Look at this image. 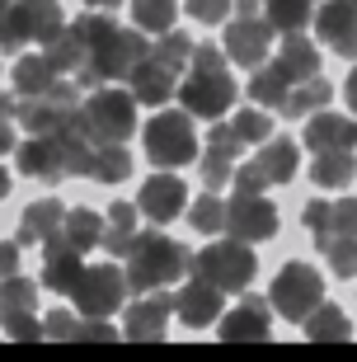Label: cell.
Segmentation results:
<instances>
[{
  "instance_id": "cell-28",
  "label": "cell",
  "mask_w": 357,
  "mask_h": 362,
  "mask_svg": "<svg viewBox=\"0 0 357 362\" xmlns=\"http://www.w3.org/2000/svg\"><path fill=\"white\" fill-rule=\"evenodd\" d=\"M353 175H357L353 151H315V160H310V184L315 188H348Z\"/></svg>"
},
{
  "instance_id": "cell-31",
  "label": "cell",
  "mask_w": 357,
  "mask_h": 362,
  "mask_svg": "<svg viewBox=\"0 0 357 362\" xmlns=\"http://www.w3.org/2000/svg\"><path fill=\"white\" fill-rule=\"evenodd\" d=\"M334 99V85L324 81V76H310V81H296L287 94V104H282V113L287 118H310L315 108H324Z\"/></svg>"
},
{
  "instance_id": "cell-50",
  "label": "cell",
  "mask_w": 357,
  "mask_h": 362,
  "mask_svg": "<svg viewBox=\"0 0 357 362\" xmlns=\"http://www.w3.org/2000/svg\"><path fill=\"white\" fill-rule=\"evenodd\" d=\"M344 94H348V108L357 113V66L348 71V85H344Z\"/></svg>"
},
{
  "instance_id": "cell-10",
  "label": "cell",
  "mask_w": 357,
  "mask_h": 362,
  "mask_svg": "<svg viewBox=\"0 0 357 362\" xmlns=\"http://www.w3.org/2000/svg\"><path fill=\"white\" fill-rule=\"evenodd\" d=\"M76 306L80 315H113V310H122V296H127V273L118 269V264H90V269L80 273L76 282Z\"/></svg>"
},
{
  "instance_id": "cell-27",
  "label": "cell",
  "mask_w": 357,
  "mask_h": 362,
  "mask_svg": "<svg viewBox=\"0 0 357 362\" xmlns=\"http://www.w3.org/2000/svg\"><path fill=\"white\" fill-rule=\"evenodd\" d=\"M57 81H62V71H57V62L47 52L19 57V62H14V94H19V99H33V94L52 90Z\"/></svg>"
},
{
  "instance_id": "cell-16",
  "label": "cell",
  "mask_w": 357,
  "mask_h": 362,
  "mask_svg": "<svg viewBox=\"0 0 357 362\" xmlns=\"http://www.w3.org/2000/svg\"><path fill=\"white\" fill-rule=\"evenodd\" d=\"M301 221L315 235V245L334 240V235H357V198H334V202L315 198L301 207Z\"/></svg>"
},
{
  "instance_id": "cell-21",
  "label": "cell",
  "mask_w": 357,
  "mask_h": 362,
  "mask_svg": "<svg viewBox=\"0 0 357 362\" xmlns=\"http://www.w3.org/2000/svg\"><path fill=\"white\" fill-rule=\"evenodd\" d=\"M305 146L310 151H353L357 146V118L315 108L310 122H305Z\"/></svg>"
},
{
  "instance_id": "cell-30",
  "label": "cell",
  "mask_w": 357,
  "mask_h": 362,
  "mask_svg": "<svg viewBox=\"0 0 357 362\" xmlns=\"http://www.w3.org/2000/svg\"><path fill=\"white\" fill-rule=\"evenodd\" d=\"M278 62L291 71V81H310V76H320V52H315V42L305 38L301 28H291L287 38H282V57Z\"/></svg>"
},
{
  "instance_id": "cell-1",
  "label": "cell",
  "mask_w": 357,
  "mask_h": 362,
  "mask_svg": "<svg viewBox=\"0 0 357 362\" xmlns=\"http://www.w3.org/2000/svg\"><path fill=\"white\" fill-rule=\"evenodd\" d=\"M71 28H76L80 47H85V62L76 66L80 90H94V85H104V81L132 76V66L151 52V38H141V28H122L118 19H108L104 10L80 14Z\"/></svg>"
},
{
  "instance_id": "cell-36",
  "label": "cell",
  "mask_w": 357,
  "mask_h": 362,
  "mask_svg": "<svg viewBox=\"0 0 357 362\" xmlns=\"http://www.w3.org/2000/svg\"><path fill=\"white\" fill-rule=\"evenodd\" d=\"M198 175H202V184H207V188H226V184H230V175H235V156L207 141V146L198 151Z\"/></svg>"
},
{
  "instance_id": "cell-5",
  "label": "cell",
  "mask_w": 357,
  "mask_h": 362,
  "mask_svg": "<svg viewBox=\"0 0 357 362\" xmlns=\"http://www.w3.org/2000/svg\"><path fill=\"white\" fill-rule=\"evenodd\" d=\"M136 94L113 90V85H94V94L80 104V118L99 141H127L136 132Z\"/></svg>"
},
{
  "instance_id": "cell-12",
  "label": "cell",
  "mask_w": 357,
  "mask_h": 362,
  "mask_svg": "<svg viewBox=\"0 0 357 362\" xmlns=\"http://www.w3.org/2000/svg\"><path fill=\"white\" fill-rule=\"evenodd\" d=\"M268 47H273V24L259 19V14H235V24L226 28V62H235V66H259L268 62Z\"/></svg>"
},
{
  "instance_id": "cell-53",
  "label": "cell",
  "mask_w": 357,
  "mask_h": 362,
  "mask_svg": "<svg viewBox=\"0 0 357 362\" xmlns=\"http://www.w3.org/2000/svg\"><path fill=\"white\" fill-rule=\"evenodd\" d=\"M0 198H10V170L0 165Z\"/></svg>"
},
{
  "instance_id": "cell-24",
  "label": "cell",
  "mask_w": 357,
  "mask_h": 362,
  "mask_svg": "<svg viewBox=\"0 0 357 362\" xmlns=\"http://www.w3.org/2000/svg\"><path fill=\"white\" fill-rule=\"evenodd\" d=\"M57 141H62V156H66V175H90L94 156H99V136L85 127L80 113L62 127V132H57Z\"/></svg>"
},
{
  "instance_id": "cell-11",
  "label": "cell",
  "mask_w": 357,
  "mask_h": 362,
  "mask_svg": "<svg viewBox=\"0 0 357 362\" xmlns=\"http://www.w3.org/2000/svg\"><path fill=\"white\" fill-rule=\"evenodd\" d=\"M226 230L235 240L254 245V240H273L278 235V207L264 198V193H240L226 202Z\"/></svg>"
},
{
  "instance_id": "cell-41",
  "label": "cell",
  "mask_w": 357,
  "mask_h": 362,
  "mask_svg": "<svg viewBox=\"0 0 357 362\" xmlns=\"http://www.w3.org/2000/svg\"><path fill=\"white\" fill-rule=\"evenodd\" d=\"M188 221H193L202 235H216V230H226V202L216 198V193H202V198L188 207Z\"/></svg>"
},
{
  "instance_id": "cell-54",
  "label": "cell",
  "mask_w": 357,
  "mask_h": 362,
  "mask_svg": "<svg viewBox=\"0 0 357 362\" xmlns=\"http://www.w3.org/2000/svg\"><path fill=\"white\" fill-rule=\"evenodd\" d=\"M90 10H113V5H122V0H85Z\"/></svg>"
},
{
  "instance_id": "cell-42",
  "label": "cell",
  "mask_w": 357,
  "mask_h": 362,
  "mask_svg": "<svg viewBox=\"0 0 357 362\" xmlns=\"http://www.w3.org/2000/svg\"><path fill=\"white\" fill-rule=\"evenodd\" d=\"M47 57L57 62V71H76L80 62H85V47H80V38H76V28H62L52 42H47Z\"/></svg>"
},
{
  "instance_id": "cell-20",
  "label": "cell",
  "mask_w": 357,
  "mask_h": 362,
  "mask_svg": "<svg viewBox=\"0 0 357 362\" xmlns=\"http://www.w3.org/2000/svg\"><path fill=\"white\" fill-rule=\"evenodd\" d=\"M80 273H85V255L71 250L62 235L42 245V282H47V292L71 296V292H76V282H80Z\"/></svg>"
},
{
  "instance_id": "cell-34",
  "label": "cell",
  "mask_w": 357,
  "mask_h": 362,
  "mask_svg": "<svg viewBox=\"0 0 357 362\" xmlns=\"http://www.w3.org/2000/svg\"><path fill=\"white\" fill-rule=\"evenodd\" d=\"M301 325H305V339H348V334H353L348 315L334 306V301H320V306L310 310Z\"/></svg>"
},
{
  "instance_id": "cell-39",
  "label": "cell",
  "mask_w": 357,
  "mask_h": 362,
  "mask_svg": "<svg viewBox=\"0 0 357 362\" xmlns=\"http://www.w3.org/2000/svg\"><path fill=\"white\" fill-rule=\"evenodd\" d=\"M230 132H235L245 146H259V141L273 136V118H268L264 108H240L235 118H230Z\"/></svg>"
},
{
  "instance_id": "cell-49",
  "label": "cell",
  "mask_w": 357,
  "mask_h": 362,
  "mask_svg": "<svg viewBox=\"0 0 357 362\" xmlns=\"http://www.w3.org/2000/svg\"><path fill=\"white\" fill-rule=\"evenodd\" d=\"M19 146V141H14V127H10V118H0V156H5V151H14Z\"/></svg>"
},
{
  "instance_id": "cell-23",
  "label": "cell",
  "mask_w": 357,
  "mask_h": 362,
  "mask_svg": "<svg viewBox=\"0 0 357 362\" xmlns=\"http://www.w3.org/2000/svg\"><path fill=\"white\" fill-rule=\"evenodd\" d=\"M62 216H66V207L57 198H38L28 202L24 216H19V245H47L62 235Z\"/></svg>"
},
{
  "instance_id": "cell-45",
  "label": "cell",
  "mask_w": 357,
  "mask_h": 362,
  "mask_svg": "<svg viewBox=\"0 0 357 362\" xmlns=\"http://www.w3.org/2000/svg\"><path fill=\"white\" fill-rule=\"evenodd\" d=\"M230 10H235V0H188V14L198 24H226Z\"/></svg>"
},
{
  "instance_id": "cell-40",
  "label": "cell",
  "mask_w": 357,
  "mask_h": 362,
  "mask_svg": "<svg viewBox=\"0 0 357 362\" xmlns=\"http://www.w3.org/2000/svg\"><path fill=\"white\" fill-rule=\"evenodd\" d=\"M38 306V287L28 278H19V273H10V278H0V315H10V310H33Z\"/></svg>"
},
{
  "instance_id": "cell-14",
  "label": "cell",
  "mask_w": 357,
  "mask_h": 362,
  "mask_svg": "<svg viewBox=\"0 0 357 362\" xmlns=\"http://www.w3.org/2000/svg\"><path fill=\"white\" fill-rule=\"evenodd\" d=\"M14 165L19 175L38 179V184H62L66 179V156H62V141L57 136H28L14 146Z\"/></svg>"
},
{
  "instance_id": "cell-22",
  "label": "cell",
  "mask_w": 357,
  "mask_h": 362,
  "mask_svg": "<svg viewBox=\"0 0 357 362\" xmlns=\"http://www.w3.org/2000/svg\"><path fill=\"white\" fill-rule=\"evenodd\" d=\"M268 325H273V306L259 301V296H245V301H235V310L221 320V339H230V344L268 339Z\"/></svg>"
},
{
  "instance_id": "cell-17",
  "label": "cell",
  "mask_w": 357,
  "mask_h": 362,
  "mask_svg": "<svg viewBox=\"0 0 357 362\" xmlns=\"http://www.w3.org/2000/svg\"><path fill=\"white\" fill-rule=\"evenodd\" d=\"M184 207H188V188H184V179H174V175H151L141 184V193H136V212H146L156 226L174 221Z\"/></svg>"
},
{
  "instance_id": "cell-7",
  "label": "cell",
  "mask_w": 357,
  "mask_h": 362,
  "mask_svg": "<svg viewBox=\"0 0 357 362\" xmlns=\"http://www.w3.org/2000/svg\"><path fill=\"white\" fill-rule=\"evenodd\" d=\"M76 113H80V85L76 81H57L52 90L14 104V118L28 127V136H57Z\"/></svg>"
},
{
  "instance_id": "cell-19",
  "label": "cell",
  "mask_w": 357,
  "mask_h": 362,
  "mask_svg": "<svg viewBox=\"0 0 357 362\" xmlns=\"http://www.w3.org/2000/svg\"><path fill=\"white\" fill-rule=\"evenodd\" d=\"M179 76L184 71H174V66H165V62H156V57L146 52L141 62L132 66V94H136V104H151V108H160V104H170L174 99V90H179Z\"/></svg>"
},
{
  "instance_id": "cell-43",
  "label": "cell",
  "mask_w": 357,
  "mask_h": 362,
  "mask_svg": "<svg viewBox=\"0 0 357 362\" xmlns=\"http://www.w3.org/2000/svg\"><path fill=\"white\" fill-rule=\"evenodd\" d=\"M0 325L10 339H42V320L33 310H10V315H0Z\"/></svg>"
},
{
  "instance_id": "cell-25",
  "label": "cell",
  "mask_w": 357,
  "mask_h": 362,
  "mask_svg": "<svg viewBox=\"0 0 357 362\" xmlns=\"http://www.w3.org/2000/svg\"><path fill=\"white\" fill-rule=\"evenodd\" d=\"M259 156H254V165L264 170L268 184H287V179H296V165H301V151H296V141L291 136H268V141H259Z\"/></svg>"
},
{
  "instance_id": "cell-38",
  "label": "cell",
  "mask_w": 357,
  "mask_h": 362,
  "mask_svg": "<svg viewBox=\"0 0 357 362\" xmlns=\"http://www.w3.org/2000/svg\"><path fill=\"white\" fill-rule=\"evenodd\" d=\"M151 57H156V62H165V66H174V71H184L188 57H193V38H188V33H179V28H165V33H160V42H151Z\"/></svg>"
},
{
  "instance_id": "cell-9",
  "label": "cell",
  "mask_w": 357,
  "mask_h": 362,
  "mask_svg": "<svg viewBox=\"0 0 357 362\" xmlns=\"http://www.w3.org/2000/svg\"><path fill=\"white\" fill-rule=\"evenodd\" d=\"M268 301H273V310H278L282 320L301 325L310 310L324 301V278H320L310 264H301V259H291V264H282V273L273 278V292H268Z\"/></svg>"
},
{
  "instance_id": "cell-13",
  "label": "cell",
  "mask_w": 357,
  "mask_h": 362,
  "mask_svg": "<svg viewBox=\"0 0 357 362\" xmlns=\"http://www.w3.org/2000/svg\"><path fill=\"white\" fill-rule=\"evenodd\" d=\"M315 38H324L329 52L357 62V5L353 0H324V5H315Z\"/></svg>"
},
{
  "instance_id": "cell-56",
  "label": "cell",
  "mask_w": 357,
  "mask_h": 362,
  "mask_svg": "<svg viewBox=\"0 0 357 362\" xmlns=\"http://www.w3.org/2000/svg\"><path fill=\"white\" fill-rule=\"evenodd\" d=\"M353 5H357V0H353Z\"/></svg>"
},
{
  "instance_id": "cell-46",
  "label": "cell",
  "mask_w": 357,
  "mask_h": 362,
  "mask_svg": "<svg viewBox=\"0 0 357 362\" xmlns=\"http://www.w3.org/2000/svg\"><path fill=\"white\" fill-rule=\"evenodd\" d=\"M80 334V320L71 310H47V320H42V339H76Z\"/></svg>"
},
{
  "instance_id": "cell-44",
  "label": "cell",
  "mask_w": 357,
  "mask_h": 362,
  "mask_svg": "<svg viewBox=\"0 0 357 362\" xmlns=\"http://www.w3.org/2000/svg\"><path fill=\"white\" fill-rule=\"evenodd\" d=\"M113 259H127L136 245V226H122V221H113V226H104V240H99Z\"/></svg>"
},
{
  "instance_id": "cell-51",
  "label": "cell",
  "mask_w": 357,
  "mask_h": 362,
  "mask_svg": "<svg viewBox=\"0 0 357 362\" xmlns=\"http://www.w3.org/2000/svg\"><path fill=\"white\" fill-rule=\"evenodd\" d=\"M14 104H19V99H14V94H5V90H0V118H10V113H14Z\"/></svg>"
},
{
  "instance_id": "cell-2",
  "label": "cell",
  "mask_w": 357,
  "mask_h": 362,
  "mask_svg": "<svg viewBox=\"0 0 357 362\" xmlns=\"http://www.w3.org/2000/svg\"><path fill=\"white\" fill-rule=\"evenodd\" d=\"M179 108L193 113V118L216 122L221 113H230L235 104V76L226 71V52L212 42H193V57H188V76L179 81Z\"/></svg>"
},
{
  "instance_id": "cell-47",
  "label": "cell",
  "mask_w": 357,
  "mask_h": 362,
  "mask_svg": "<svg viewBox=\"0 0 357 362\" xmlns=\"http://www.w3.org/2000/svg\"><path fill=\"white\" fill-rule=\"evenodd\" d=\"M230 184H235L240 193H264V188H273V184L264 179V170H259L254 160H250V165H240L235 175H230Z\"/></svg>"
},
{
  "instance_id": "cell-32",
  "label": "cell",
  "mask_w": 357,
  "mask_h": 362,
  "mask_svg": "<svg viewBox=\"0 0 357 362\" xmlns=\"http://www.w3.org/2000/svg\"><path fill=\"white\" fill-rule=\"evenodd\" d=\"M132 175V156H127V141H99V156H94L90 179L99 184H122Z\"/></svg>"
},
{
  "instance_id": "cell-8",
  "label": "cell",
  "mask_w": 357,
  "mask_h": 362,
  "mask_svg": "<svg viewBox=\"0 0 357 362\" xmlns=\"http://www.w3.org/2000/svg\"><path fill=\"white\" fill-rule=\"evenodd\" d=\"M62 28H66V14H62L57 0H10V19H5V33H0V47L19 52L24 42H52Z\"/></svg>"
},
{
  "instance_id": "cell-29",
  "label": "cell",
  "mask_w": 357,
  "mask_h": 362,
  "mask_svg": "<svg viewBox=\"0 0 357 362\" xmlns=\"http://www.w3.org/2000/svg\"><path fill=\"white\" fill-rule=\"evenodd\" d=\"M62 240L71 245V250H99V240H104V216L90 212V207H71L66 216H62Z\"/></svg>"
},
{
  "instance_id": "cell-26",
  "label": "cell",
  "mask_w": 357,
  "mask_h": 362,
  "mask_svg": "<svg viewBox=\"0 0 357 362\" xmlns=\"http://www.w3.org/2000/svg\"><path fill=\"white\" fill-rule=\"evenodd\" d=\"M291 85H296V81H291V71L282 66V62H273V66H264V62H259V66H254V76H250V99L259 108H278V113H282Z\"/></svg>"
},
{
  "instance_id": "cell-48",
  "label": "cell",
  "mask_w": 357,
  "mask_h": 362,
  "mask_svg": "<svg viewBox=\"0 0 357 362\" xmlns=\"http://www.w3.org/2000/svg\"><path fill=\"white\" fill-rule=\"evenodd\" d=\"M19 273V240H0V278Z\"/></svg>"
},
{
  "instance_id": "cell-33",
  "label": "cell",
  "mask_w": 357,
  "mask_h": 362,
  "mask_svg": "<svg viewBox=\"0 0 357 362\" xmlns=\"http://www.w3.org/2000/svg\"><path fill=\"white\" fill-rule=\"evenodd\" d=\"M259 5H264V19L273 28H282V33H291V28H305L310 24V14H315V5L320 0H259Z\"/></svg>"
},
{
  "instance_id": "cell-55",
  "label": "cell",
  "mask_w": 357,
  "mask_h": 362,
  "mask_svg": "<svg viewBox=\"0 0 357 362\" xmlns=\"http://www.w3.org/2000/svg\"><path fill=\"white\" fill-rule=\"evenodd\" d=\"M5 19H10V0H0V33H5Z\"/></svg>"
},
{
  "instance_id": "cell-3",
  "label": "cell",
  "mask_w": 357,
  "mask_h": 362,
  "mask_svg": "<svg viewBox=\"0 0 357 362\" xmlns=\"http://www.w3.org/2000/svg\"><path fill=\"white\" fill-rule=\"evenodd\" d=\"M122 264H127V292H156V287L184 278L193 269V255H188V245L170 240L160 230H136V245Z\"/></svg>"
},
{
  "instance_id": "cell-18",
  "label": "cell",
  "mask_w": 357,
  "mask_h": 362,
  "mask_svg": "<svg viewBox=\"0 0 357 362\" xmlns=\"http://www.w3.org/2000/svg\"><path fill=\"white\" fill-rule=\"evenodd\" d=\"M170 315H174V296H165V287H156V292H141V301L127 306L122 329H127V339H165Z\"/></svg>"
},
{
  "instance_id": "cell-35",
  "label": "cell",
  "mask_w": 357,
  "mask_h": 362,
  "mask_svg": "<svg viewBox=\"0 0 357 362\" xmlns=\"http://www.w3.org/2000/svg\"><path fill=\"white\" fill-rule=\"evenodd\" d=\"M179 19V5L174 0H132V24L141 33H165Z\"/></svg>"
},
{
  "instance_id": "cell-4",
  "label": "cell",
  "mask_w": 357,
  "mask_h": 362,
  "mask_svg": "<svg viewBox=\"0 0 357 362\" xmlns=\"http://www.w3.org/2000/svg\"><path fill=\"white\" fill-rule=\"evenodd\" d=\"M141 141H146V160L156 170H179V165H193L198 160V132H193V113L184 108H165L141 127Z\"/></svg>"
},
{
  "instance_id": "cell-37",
  "label": "cell",
  "mask_w": 357,
  "mask_h": 362,
  "mask_svg": "<svg viewBox=\"0 0 357 362\" xmlns=\"http://www.w3.org/2000/svg\"><path fill=\"white\" fill-rule=\"evenodd\" d=\"M320 255L329 259L334 278H357V235H334V240H320Z\"/></svg>"
},
{
  "instance_id": "cell-15",
  "label": "cell",
  "mask_w": 357,
  "mask_h": 362,
  "mask_svg": "<svg viewBox=\"0 0 357 362\" xmlns=\"http://www.w3.org/2000/svg\"><path fill=\"white\" fill-rule=\"evenodd\" d=\"M221 287H212L207 278H193L179 287V296H174V315L188 325V329H207V325H216L221 320Z\"/></svg>"
},
{
  "instance_id": "cell-6",
  "label": "cell",
  "mask_w": 357,
  "mask_h": 362,
  "mask_svg": "<svg viewBox=\"0 0 357 362\" xmlns=\"http://www.w3.org/2000/svg\"><path fill=\"white\" fill-rule=\"evenodd\" d=\"M193 273L198 278H207L212 287H221V292H245L254 282V273H259V259L250 255V245L245 240H216L207 245L198 259H193Z\"/></svg>"
},
{
  "instance_id": "cell-52",
  "label": "cell",
  "mask_w": 357,
  "mask_h": 362,
  "mask_svg": "<svg viewBox=\"0 0 357 362\" xmlns=\"http://www.w3.org/2000/svg\"><path fill=\"white\" fill-rule=\"evenodd\" d=\"M259 10H264L259 0H235V14H259Z\"/></svg>"
}]
</instances>
